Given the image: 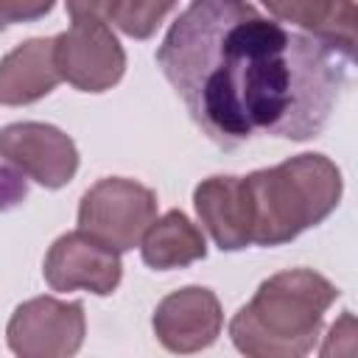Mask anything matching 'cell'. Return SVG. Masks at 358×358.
<instances>
[{"label":"cell","instance_id":"6da1fadb","mask_svg":"<svg viewBox=\"0 0 358 358\" xmlns=\"http://www.w3.org/2000/svg\"><path fill=\"white\" fill-rule=\"evenodd\" d=\"M350 62L246 0H190L157 48L165 78L221 148L257 134L316 137L347 87Z\"/></svg>","mask_w":358,"mask_h":358},{"label":"cell","instance_id":"7a4b0ae2","mask_svg":"<svg viewBox=\"0 0 358 358\" xmlns=\"http://www.w3.org/2000/svg\"><path fill=\"white\" fill-rule=\"evenodd\" d=\"M338 288L313 268H288L260 282L232 316L229 338L252 358H299L316 347L327 308Z\"/></svg>","mask_w":358,"mask_h":358},{"label":"cell","instance_id":"3957f363","mask_svg":"<svg viewBox=\"0 0 358 358\" xmlns=\"http://www.w3.org/2000/svg\"><path fill=\"white\" fill-rule=\"evenodd\" d=\"M252 207V243L280 246L322 224L341 199V171L324 154H299L243 176Z\"/></svg>","mask_w":358,"mask_h":358},{"label":"cell","instance_id":"277c9868","mask_svg":"<svg viewBox=\"0 0 358 358\" xmlns=\"http://www.w3.org/2000/svg\"><path fill=\"white\" fill-rule=\"evenodd\" d=\"M154 218L157 193L123 176L98 179L78 204V229L90 232L115 252L134 249Z\"/></svg>","mask_w":358,"mask_h":358},{"label":"cell","instance_id":"5b68a950","mask_svg":"<svg viewBox=\"0 0 358 358\" xmlns=\"http://www.w3.org/2000/svg\"><path fill=\"white\" fill-rule=\"evenodd\" d=\"M73 25L53 36L59 76L81 92H106L126 73V53L106 20H70Z\"/></svg>","mask_w":358,"mask_h":358},{"label":"cell","instance_id":"8992f818","mask_svg":"<svg viewBox=\"0 0 358 358\" xmlns=\"http://www.w3.org/2000/svg\"><path fill=\"white\" fill-rule=\"evenodd\" d=\"M87 333L84 305L56 296L22 302L6 327V338L20 358H67L76 355Z\"/></svg>","mask_w":358,"mask_h":358},{"label":"cell","instance_id":"52a82bcc","mask_svg":"<svg viewBox=\"0 0 358 358\" xmlns=\"http://www.w3.org/2000/svg\"><path fill=\"white\" fill-rule=\"evenodd\" d=\"M0 157L22 176L48 190L64 187L78 171V148L70 134L50 123L20 120L0 129Z\"/></svg>","mask_w":358,"mask_h":358},{"label":"cell","instance_id":"ba28073f","mask_svg":"<svg viewBox=\"0 0 358 358\" xmlns=\"http://www.w3.org/2000/svg\"><path fill=\"white\" fill-rule=\"evenodd\" d=\"M42 274L53 291H90L109 296L123 277L120 252L109 249L84 229L64 232L45 255Z\"/></svg>","mask_w":358,"mask_h":358},{"label":"cell","instance_id":"9c48e42d","mask_svg":"<svg viewBox=\"0 0 358 358\" xmlns=\"http://www.w3.org/2000/svg\"><path fill=\"white\" fill-rule=\"evenodd\" d=\"M224 313L210 288L187 285L168 294L151 319L157 341L171 352H199L221 336Z\"/></svg>","mask_w":358,"mask_h":358},{"label":"cell","instance_id":"30bf717a","mask_svg":"<svg viewBox=\"0 0 358 358\" xmlns=\"http://www.w3.org/2000/svg\"><path fill=\"white\" fill-rule=\"evenodd\" d=\"M196 215L221 252L252 243V207L243 176H210L193 190Z\"/></svg>","mask_w":358,"mask_h":358},{"label":"cell","instance_id":"8fae6325","mask_svg":"<svg viewBox=\"0 0 358 358\" xmlns=\"http://www.w3.org/2000/svg\"><path fill=\"white\" fill-rule=\"evenodd\" d=\"M62 81L53 59V36H36L0 59V106H25L56 90Z\"/></svg>","mask_w":358,"mask_h":358},{"label":"cell","instance_id":"7c38bea8","mask_svg":"<svg viewBox=\"0 0 358 358\" xmlns=\"http://www.w3.org/2000/svg\"><path fill=\"white\" fill-rule=\"evenodd\" d=\"M277 22H291L324 45L355 53V3L352 0H260Z\"/></svg>","mask_w":358,"mask_h":358},{"label":"cell","instance_id":"4fadbf2b","mask_svg":"<svg viewBox=\"0 0 358 358\" xmlns=\"http://www.w3.org/2000/svg\"><path fill=\"white\" fill-rule=\"evenodd\" d=\"M140 255L143 263L157 271L185 268L196 260H204L207 241L182 210H168L162 218H154L143 232Z\"/></svg>","mask_w":358,"mask_h":358},{"label":"cell","instance_id":"5bb4252c","mask_svg":"<svg viewBox=\"0 0 358 358\" xmlns=\"http://www.w3.org/2000/svg\"><path fill=\"white\" fill-rule=\"evenodd\" d=\"M176 0H112L109 20L131 39H148L173 11Z\"/></svg>","mask_w":358,"mask_h":358},{"label":"cell","instance_id":"9a60e30c","mask_svg":"<svg viewBox=\"0 0 358 358\" xmlns=\"http://www.w3.org/2000/svg\"><path fill=\"white\" fill-rule=\"evenodd\" d=\"M56 0H0V31L14 22H34L53 11Z\"/></svg>","mask_w":358,"mask_h":358},{"label":"cell","instance_id":"2e32d148","mask_svg":"<svg viewBox=\"0 0 358 358\" xmlns=\"http://www.w3.org/2000/svg\"><path fill=\"white\" fill-rule=\"evenodd\" d=\"M22 199H25V179H20V171L0 168V210H8Z\"/></svg>","mask_w":358,"mask_h":358},{"label":"cell","instance_id":"e0dca14e","mask_svg":"<svg viewBox=\"0 0 358 358\" xmlns=\"http://www.w3.org/2000/svg\"><path fill=\"white\" fill-rule=\"evenodd\" d=\"M70 20H106L109 22V8L112 0H64Z\"/></svg>","mask_w":358,"mask_h":358}]
</instances>
